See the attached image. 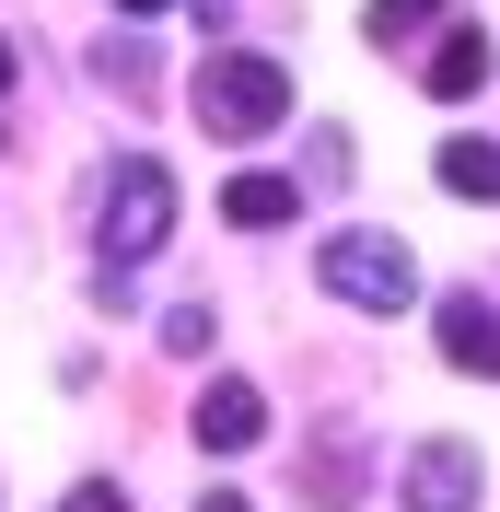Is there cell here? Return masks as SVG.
Masks as SVG:
<instances>
[{
    "instance_id": "cell-1",
    "label": "cell",
    "mask_w": 500,
    "mask_h": 512,
    "mask_svg": "<svg viewBox=\"0 0 500 512\" xmlns=\"http://www.w3.org/2000/svg\"><path fill=\"white\" fill-rule=\"evenodd\" d=\"M187 105H198L210 140H268V128L291 117V70L268 59V47H210L198 82H187Z\"/></svg>"
},
{
    "instance_id": "cell-2",
    "label": "cell",
    "mask_w": 500,
    "mask_h": 512,
    "mask_svg": "<svg viewBox=\"0 0 500 512\" xmlns=\"http://www.w3.org/2000/svg\"><path fill=\"white\" fill-rule=\"evenodd\" d=\"M314 280L338 291V303H361V315H407L419 303V256L396 233H326L314 245Z\"/></svg>"
},
{
    "instance_id": "cell-3",
    "label": "cell",
    "mask_w": 500,
    "mask_h": 512,
    "mask_svg": "<svg viewBox=\"0 0 500 512\" xmlns=\"http://www.w3.org/2000/svg\"><path fill=\"white\" fill-rule=\"evenodd\" d=\"M163 233H175V175H163L152 152H117L105 163V268L163 256Z\"/></svg>"
},
{
    "instance_id": "cell-4",
    "label": "cell",
    "mask_w": 500,
    "mask_h": 512,
    "mask_svg": "<svg viewBox=\"0 0 500 512\" xmlns=\"http://www.w3.org/2000/svg\"><path fill=\"white\" fill-rule=\"evenodd\" d=\"M187 431H198V454H256L268 443V396H256L245 373H210L198 408H187Z\"/></svg>"
},
{
    "instance_id": "cell-5",
    "label": "cell",
    "mask_w": 500,
    "mask_h": 512,
    "mask_svg": "<svg viewBox=\"0 0 500 512\" xmlns=\"http://www.w3.org/2000/svg\"><path fill=\"white\" fill-rule=\"evenodd\" d=\"M396 501H407V512H477V454H466V443H407Z\"/></svg>"
},
{
    "instance_id": "cell-6",
    "label": "cell",
    "mask_w": 500,
    "mask_h": 512,
    "mask_svg": "<svg viewBox=\"0 0 500 512\" xmlns=\"http://www.w3.org/2000/svg\"><path fill=\"white\" fill-rule=\"evenodd\" d=\"M442 361L500 384V303H489V291H442Z\"/></svg>"
},
{
    "instance_id": "cell-7",
    "label": "cell",
    "mask_w": 500,
    "mask_h": 512,
    "mask_svg": "<svg viewBox=\"0 0 500 512\" xmlns=\"http://www.w3.org/2000/svg\"><path fill=\"white\" fill-rule=\"evenodd\" d=\"M477 82H489V35H477V24H442V47L419 59V94H431V105H466Z\"/></svg>"
},
{
    "instance_id": "cell-8",
    "label": "cell",
    "mask_w": 500,
    "mask_h": 512,
    "mask_svg": "<svg viewBox=\"0 0 500 512\" xmlns=\"http://www.w3.org/2000/svg\"><path fill=\"white\" fill-rule=\"evenodd\" d=\"M303 501H314V512H349V501H361V431H314V454H303Z\"/></svg>"
},
{
    "instance_id": "cell-9",
    "label": "cell",
    "mask_w": 500,
    "mask_h": 512,
    "mask_svg": "<svg viewBox=\"0 0 500 512\" xmlns=\"http://www.w3.org/2000/svg\"><path fill=\"white\" fill-rule=\"evenodd\" d=\"M221 222L280 233V222H303V187H291V175H233V187H221Z\"/></svg>"
},
{
    "instance_id": "cell-10",
    "label": "cell",
    "mask_w": 500,
    "mask_h": 512,
    "mask_svg": "<svg viewBox=\"0 0 500 512\" xmlns=\"http://www.w3.org/2000/svg\"><path fill=\"white\" fill-rule=\"evenodd\" d=\"M431 175H442L454 198H500V140H442Z\"/></svg>"
},
{
    "instance_id": "cell-11",
    "label": "cell",
    "mask_w": 500,
    "mask_h": 512,
    "mask_svg": "<svg viewBox=\"0 0 500 512\" xmlns=\"http://www.w3.org/2000/svg\"><path fill=\"white\" fill-rule=\"evenodd\" d=\"M431 24H442V0H361V35H373L384 59H396L407 35H431Z\"/></svg>"
},
{
    "instance_id": "cell-12",
    "label": "cell",
    "mask_w": 500,
    "mask_h": 512,
    "mask_svg": "<svg viewBox=\"0 0 500 512\" xmlns=\"http://www.w3.org/2000/svg\"><path fill=\"white\" fill-rule=\"evenodd\" d=\"M94 82H105V94H152V59H140V47H105Z\"/></svg>"
},
{
    "instance_id": "cell-13",
    "label": "cell",
    "mask_w": 500,
    "mask_h": 512,
    "mask_svg": "<svg viewBox=\"0 0 500 512\" xmlns=\"http://www.w3.org/2000/svg\"><path fill=\"white\" fill-rule=\"evenodd\" d=\"M163 350H175V361L210 350V303H175V315H163Z\"/></svg>"
},
{
    "instance_id": "cell-14",
    "label": "cell",
    "mask_w": 500,
    "mask_h": 512,
    "mask_svg": "<svg viewBox=\"0 0 500 512\" xmlns=\"http://www.w3.org/2000/svg\"><path fill=\"white\" fill-rule=\"evenodd\" d=\"M70 512H128V489H117V478H82V489H70Z\"/></svg>"
},
{
    "instance_id": "cell-15",
    "label": "cell",
    "mask_w": 500,
    "mask_h": 512,
    "mask_svg": "<svg viewBox=\"0 0 500 512\" xmlns=\"http://www.w3.org/2000/svg\"><path fill=\"white\" fill-rule=\"evenodd\" d=\"M12 82H24V59H12V35H0V94H12Z\"/></svg>"
},
{
    "instance_id": "cell-16",
    "label": "cell",
    "mask_w": 500,
    "mask_h": 512,
    "mask_svg": "<svg viewBox=\"0 0 500 512\" xmlns=\"http://www.w3.org/2000/svg\"><path fill=\"white\" fill-rule=\"evenodd\" d=\"M198 512H256V501H233V489H210V501H198Z\"/></svg>"
},
{
    "instance_id": "cell-17",
    "label": "cell",
    "mask_w": 500,
    "mask_h": 512,
    "mask_svg": "<svg viewBox=\"0 0 500 512\" xmlns=\"http://www.w3.org/2000/svg\"><path fill=\"white\" fill-rule=\"evenodd\" d=\"M117 12H140V24H152V12H163V0H117Z\"/></svg>"
}]
</instances>
